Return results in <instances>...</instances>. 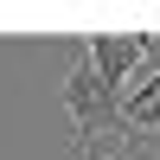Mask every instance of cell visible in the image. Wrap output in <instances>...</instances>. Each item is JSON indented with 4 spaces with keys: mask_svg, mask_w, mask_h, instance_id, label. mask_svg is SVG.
Returning a JSON list of instances; mask_svg holds the SVG:
<instances>
[{
    "mask_svg": "<svg viewBox=\"0 0 160 160\" xmlns=\"http://www.w3.org/2000/svg\"><path fill=\"white\" fill-rule=\"evenodd\" d=\"M64 109L77 122V160H90V148L102 141V154L128 148V128H122V96L102 90V77L90 71V58L77 51V64L64 71Z\"/></svg>",
    "mask_w": 160,
    "mask_h": 160,
    "instance_id": "obj_1",
    "label": "cell"
},
{
    "mask_svg": "<svg viewBox=\"0 0 160 160\" xmlns=\"http://www.w3.org/2000/svg\"><path fill=\"white\" fill-rule=\"evenodd\" d=\"M148 51H154V38H148V32H96V38H83L90 71H96V77H102V90H115V96H128V77L148 64Z\"/></svg>",
    "mask_w": 160,
    "mask_h": 160,
    "instance_id": "obj_2",
    "label": "cell"
}]
</instances>
